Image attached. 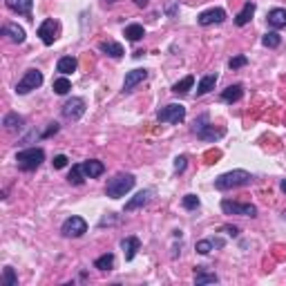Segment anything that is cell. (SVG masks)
Returning <instances> with one entry per match:
<instances>
[{"instance_id":"obj_2","label":"cell","mask_w":286,"mask_h":286,"mask_svg":"<svg viewBox=\"0 0 286 286\" xmlns=\"http://www.w3.org/2000/svg\"><path fill=\"white\" fill-rule=\"evenodd\" d=\"M250 181H252L250 172H246V170H232V172H226V174L214 179V188L230 190V188H240V186H248Z\"/></svg>"},{"instance_id":"obj_37","label":"cell","mask_w":286,"mask_h":286,"mask_svg":"<svg viewBox=\"0 0 286 286\" xmlns=\"http://www.w3.org/2000/svg\"><path fill=\"white\" fill-rule=\"evenodd\" d=\"M52 164H54L56 170H60V168H65V166H68V156H65V154H56Z\"/></svg>"},{"instance_id":"obj_29","label":"cell","mask_w":286,"mask_h":286,"mask_svg":"<svg viewBox=\"0 0 286 286\" xmlns=\"http://www.w3.org/2000/svg\"><path fill=\"white\" fill-rule=\"evenodd\" d=\"M126 36H128V40H132V42H136V40H141L143 36H146V30H143V25H128L126 27Z\"/></svg>"},{"instance_id":"obj_32","label":"cell","mask_w":286,"mask_h":286,"mask_svg":"<svg viewBox=\"0 0 286 286\" xmlns=\"http://www.w3.org/2000/svg\"><path fill=\"white\" fill-rule=\"evenodd\" d=\"M70 90H72V83L65 78V76H60V78L54 80V92L56 94H60V96H63V94H68Z\"/></svg>"},{"instance_id":"obj_9","label":"cell","mask_w":286,"mask_h":286,"mask_svg":"<svg viewBox=\"0 0 286 286\" xmlns=\"http://www.w3.org/2000/svg\"><path fill=\"white\" fill-rule=\"evenodd\" d=\"M226 20V12L222 7H212V9H206L197 16V22L202 27H208V25H219V22Z\"/></svg>"},{"instance_id":"obj_6","label":"cell","mask_w":286,"mask_h":286,"mask_svg":"<svg viewBox=\"0 0 286 286\" xmlns=\"http://www.w3.org/2000/svg\"><path fill=\"white\" fill-rule=\"evenodd\" d=\"M222 210L226 214H242V217H257V208L252 204H240V202H230L224 199L222 202Z\"/></svg>"},{"instance_id":"obj_25","label":"cell","mask_w":286,"mask_h":286,"mask_svg":"<svg viewBox=\"0 0 286 286\" xmlns=\"http://www.w3.org/2000/svg\"><path fill=\"white\" fill-rule=\"evenodd\" d=\"M194 282L197 284H217L219 278L214 273H206L204 266H197V270H194Z\"/></svg>"},{"instance_id":"obj_28","label":"cell","mask_w":286,"mask_h":286,"mask_svg":"<svg viewBox=\"0 0 286 286\" xmlns=\"http://www.w3.org/2000/svg\"><path fill=\"white\" fill-rule=\"evenodd\" d=\"M22 123H25V121H22V116H18L16 112L7 114V116L2 118V126L7 128V130H12V132H14V130H20V128H22Z\"/></svg>"},{"instance_id":"obj_34","label":"cell","mask_w":286,"mask_h":286,"mask_svg":"<svg viewBox=\"0 0 286 286\" xmlns=\"http://www.w3.org/2000/svg\"><path fill=\"white\" fill-rule=\"evenodd\" d=\"M184 208L186 210H194V208H199V197L197 194H186L184 197Z\"/></svg>"},{"instance_id":"obj_30","label":"cell","mask_w":286,"mask_h":286,"mask_svg":"<svg viewBox=\"0 0 286 286\" xmlns=\"http://www.w3.org/2000/svg\"><path fill=\"white\" fill-rule=\"evenodd\" d=\"M94 268H98V270H112L114 268V255H112V252L101 255L96 262H94Z\"/></svg>"},{"instance_id":"obj_7","label":"cell","mask_w":286,"mask_h":286,"mask_svg":"<svg viewBox=\"0 0 286 286\" xmlns=\"http://www.w3.org/2000/svg\"><path fill=\"white\" fill-rule=\"evenodd\" d=\"M40 85H42V74L38 70H30L20 80H18L16 92L18 94H27V92H32V90L40 88Z\"/></svg>"},{"instance_id":"obj_42","label":"cell","mask_w":286,"mask_h":286,"mask_svg":"<svg viewBox=\"0 0 286 286\" xmlns=\"http://www.w3.org/2000/svg\"><path fill=\"white\" fill-rule=\"evenodd\" d=\"M280 188H282V192H286V179L282 181V184H280Z\"/></svg>"},{"instance_id":"obj_15","label":"cell","mask_w":286,"mask_h":286,"mask_svg":"<svg viewBox=\"0 0 286 286\" xmlns=\"http://www.w3.org/2000/svg\"><path fill=\"white\" fill-rule=\"evenodd\" d=\"M2 34L9 36V40L18 42V45H20V42H25V30H22V27H18L16 22H9V25H4L2 27Z\"/></svg>"},{"instance_id":"obj_12","label":"cell","mask_w":286,"mask_h":286,"mask_svg":"<svg viewBox=\"0 0 286 286\" xmlns=\"http://www.w3.org/2000/svg\"><path fill=\"white\" fill-rule=\"evenodd\" d=\"M148 78V70H132L126 74V80H123V90L126 92H130V90H134L136 85L141 83V80Z\"/></svg>"},{"instance_id":"obj_18","label":"cell","mask_w":286,"mask_h":286,"mask_svg":"<svg viewBox=\"0 0 286 286\" xmlns=\"http://www.w3.org/2000/svg\"><path fill=\"white\" fill-rule=\"evenodd\" d=\"M244 96V88L242 85H228L226 90L222 92V101L224 103H235Z\"/></svg>"},{"instance_id":"obj_33","label":"cell","mask_w":286,"mask_h":286,"mask_svg":"<svg viewBox=\"0 0 286 286\" xmlns=\"http://www.w3.org/2000/svg\"><path fill=\"white\" fill-rule=\"evenodd\" d=\"M2 280H4V286H16V284H18L16 273H14L12 266H4V270H2Z\"/></svg>"},{"instance_id":"obj_3","label":"cell","mask_w":286,"mask_h":286,"mask_svg":"<svg viewBox=\"0 0 286 286\" xmlns=\"http://www.w3.org/2000/svg\"><path fill=\"white\" fill-rule=\"evenodd\" d=\"M45 161V152H42V148H27V150H20L16 154V164L20 170H25V172H32V170H36L38 166Z\"/></svg>"},{"instance_id":"obj_19","label":"cell","mask_w":286,"mask_h":286,"mask_svg":"<svg viewBox=\"0 0 286 286\" xmlns=\"http://www.w3.org/2000/svg\"><path fill=\"white\" fill-rule=\"evenodd\" d=\"M224 244H226L224 240H202V242H197L194 248H197L199 255H208V252L214 248H224Z\"/></svg>"},{"instance_id":"obj_5","label":"cell","mask_w":286,"mask_h":286,"mask_svg":"<svg viewBox=\"0 0 286 286\" xmlns=\"http://www.w3.org/2000/svg\"><path fill=\"white\" fill-rule=\"evenodd\" d=\"M156 118L159 123H181L186 118V108L181 103H170L156 112Z\"/></svg>"},{"instance_id":"obj_4","label":"cell","mask_w":286,"mask_h":286,"mask_svg":"<svg viewBox=\"0 0 286 286\" xmlns=\"http://www.w3.org/2000/svg\"><path fill=\"white\" fill-rule=\"evenodd\" d=\"M194 134L202 141H217L224 136V130H214V126H210V121H208V114H202L194 121Z\"/></svg>"},{"instance_id":"obj_17","label":"cell","mask_w":286,"mask_h":286,"mask_svg":"<svg viewBox=\"0 0 286 286\" xmlns=\"http://www.w3.org/2000/svg\"><path fill=\"white\" fill-rule=\"evenodd\" d=\"M268 25L273 30H284L286 27V9H270L268 12Z\"/></svg>"},{"instance_id":"obj_31","label":"cell","mask_w":286,"mask_h":286,"mask_svg":"<svg viewBox=\"0 0 286 286\" xmlns=\"http://www.w3.org/2000/svg\"><path fill=\"white\" fill-rule=\"evenodd\" d=\"M262 42H264V47H280L282 36H280L278 32H266L264 38H262Z\"/></svg>"},{"instance_id":"obj_21","label":"cell","mask_w":286,"mask_h":286,"mask_svg":"<svg viewBox=\"0 0 286 286\" xmlns=\"http://www.w3.org/2000/svg\"><path fill=\"white\" fill-rule=\"evenodd\" d=\"M76 68H78V60H76L74 56H63V58L56 63V70H58L63 76H68V74H72V72H76Z\"/></svg>"},{"instance_id":"obj_35","label":"cell","mask_w":286,"mask_h":286,"mask_svg":"<svg viewBox=\"0 0 286 286\" xmlns=\"http://www.w3.org/2000/svg\"><path fill=\"white\" fill-rule=\"evenodd\" d=\"M246 63H248V58H246V56H235V58L228 60V68H230V70H240V68H244Z\"/></svg>"},{"instance_id":"obj_16","label":"cell","mask_w":286,"mask_h":286,"mask_svg":"<svg viewBox=\"0 0 286 286\" xmlns=\"http://www.w3.org/2000/svg\"><path fill=\"white\" fill-rule=\"evenodd\" d=\"M121 248H123V252H126V260L132 262L134 260V255H136V250L141 248L139 237H126V240L121 242Z\"/></svg>"},{"instance_id":"obj_1","label":"cell","mask_w":286,"mask_h":286,"mask_svg":"<svg viewBox=\"0 0 286 286\" xmlns=\"http://www.w3.org/2000/svg\"><path fill=\"white\" fill-rule=\"evenodd\" d=\"M134 174H128V172H121V174H116L114 179H110L108 181V188H106V192H108V197H112V199H121V197H126V192H130L132 188H134Z\"/></svg>"},{"instance_id":"obj_8","label":"cell","mask_w":286,"mask_h":286,"mask_svg":"<svg viewBox=\"0 0 286 286\" xmlns=\"http://www.w3.org/2000/svg\"><path fill=\"white\" fill-rule=\"evenodd\" d=\"M63 235L65 237H83L88 232V222L83 217H70L63 222Z\"/></svg>"},{"instance_id":"obj_41","label":"cell","mask_w":286,"mask_h":286,"mask_svg":"<svg viewBox=\"0 0 286 286\" xmlns=\"http://www.w3.org/2000/svg\"><path fill=\"white\" fill-rule=\"evenodd\" d=\"M134 2L139 4V7H146V4H148V0H134Z\"/></svg>"},{"instance_id":"obj_23","label":"cell","mask_w":286,"mask_h":286,"mask_svg":"<svg viewBox=\"0 0 286 286\" xmlns=\"http://www.w3.org/2000/svg\"><path fill=\"white\" fill-rule=\"evenodd\" d=\"M214 83H217V74H206L197 85V96H204L210 90H214Z\"/></svg>"},{"instance_id":"obj_10","label":"cell","mask_w":286,"mask_h":286,"mask_svg":"<svg viewBox=\"0 0 286 286\" xmlns=\"http://www.w3.org/2000/svg\"><path fill=\"white\" fill-rule=\"evenodd\" d=\"M83 114H85V101L78 96L70 98V101L63 106V116L70 118V121H78Z\"/></svg>"},{"instance_id":"obj_20","label":"cell","mask_w":286,"mask_h":286,"mask_svg":"<svg viewBox=\"0 0 286 286\" xmlns=\"http://www.w3.org/2000/svg\"><path fill=\"white\" fill-rule=\"evenodd\" d=\"M32 4H34V0H7V7L16 14H22V16L32 14Z\"/></svg>"},{"instance_id":"obj_26","label":"cell","mask_w":286,"mask_h":286,"mask_svg":"<svg viewBox=\"0 0 286 286\" xmlns=\"http://www.w3.org/2000/svg\"><path fill=\"white\" fill-rule=\"evenodd\" d=\"M192 85H194V76H186V78H181L179 83L172 85V92L179 94V96H184V94H188L190 90H192Z\"/></svg>"},{"instance_id":"obj_36","label":"cell","mask_w":286,"mask_h":286,"mask_svg":"<svg viewBox=\"0 0 286 286\" xmlns=\"http://www.w3.org/2000/svg\"><path fill=\"white\" fill-rule=\"evenodd\" d=\"M177 12H179V0H168V2H166V14H168L170 18H174Z\"/></svg>"},{"instance_id":"obj_11","label":"cell","mask_w":286,"mask_h":286,"mask_svg":"<svg viewBox=\"0 0 286 286\" xmlns=\"http://www.w3.org/2000/svg\"><path fill=\"white\" fill-rule=\"evenodd\" d=\"M56 34H58V22H56L54 18L42 20V25L38 27V36H40V40L45 42V45H54Z\"/></svg>"},{"instance_id":"obj_39","label":"cell","mask_w":286,"mask_h":286,"mask_svg":"<svg viewBox=\"0 0 286 286\" xmlns=\"http://www.w3.org/2000/svg\"><path fill=\"white\" fill-rule=\"evenodd\" d=\"M56 132H58V123H50V128H47V130L42 132V139H47V136L56 134Z\"/></svg>"},{"instance_id":"obj_13","label":"cell","mask_w":286,"mask_h":286,"mask_svg":"<svg viewBox=\"0 0 286 286\" xmlns=\"http://www.w3.org/2000/svg\"><path fill=\"white\" fill-rule=\"evenodd\" d=\"M83 172H85V177L88 179H96V177H101L103 172H106V166L101 164V161H96V159H90V161H83Z\"/></svg>"},{"instance_id":"obj_14","label":"cell","mask_w":286,"mask_h":286,"mask_svg":"<svg viewBox=\"0 0 286 286\" xmlns=\"http://www.w3.org/2000/svg\"><path fill=\"white\" fill-rule=\"evenodd\" d=\"M150 199H152V190H141V192H136L134 197L126 204V210L132 212V210H136V208H143L148 202H150Z\"/></svg>"},{"instance_id":"obj_27","label":"cell","mask_w":286,"mask_h":286,"mask_svg":"<svg viewBox=\"0 0 286 286\" xmlns=\"http://www.w3.org/2000/svg\"><path fill=\"white\" fill-rule=\"evenodd\" d=\"M85 179H88V177H85V172H83V166H80V164L72 166V170H70V174H68V181H70V184H72V186H80Z\"/></svg>"},{"instance_id":"obj_38","label":"cell","mask_w":286,"mask_h":286,"mask_svg":"<svg viewBox=\"0 0 286 286\" xmlns=\"http://www.w3.org/2000/svg\"><path fill=\"white\" fill-rule=\"evenodd\" d=\"M186 156H177V159H174V172H184L186 170Z\"/></svg>"},{"instance_id":"obj_24","label":"cell","mask_w":286,"mask_h":286,"mask_svg":"<svg viewBox=\"0 0 286 286\" xmlns=\"http://www.w3.org/2000/svg\"><path fill=\"white\" fill-rule=\"evenodd\" d=\"M98 47H101V52H106L108 56H112V58H121V56L126 54V52H123V47L118 45V42H114V40H103Z\"/></svg>"},{"instance_id":"obj_22","label":"cell","mask_w":286,"mask_h":286,"mask_svg":"<svg viewBox=\"0 0 286 286\" xmlns=\"http://www.w3.org/2000/svg\"><path fill=\"white\" fill-rule=\"evenodd\" d=\"M252 14H255V2H246V4H244V9H242V12L237 14V18H235V25H237V27H244V25H248V22H250V18H252Z\"/></svg>"},{"instance_id":"obj_43","label":"cell","mask_w":286,"mask_h":286,"mask_svg":"<svg viewBox=\"0 0 286 286\" xmlns=\"http://www.w3.org/2000/svg\"><path fill=\"white\" fill-rule=\"evenodd\" d=\"M106 2H114V0H106Z\"/></svg>"},{"instance_id":"obj_40","label":"cell","mask_w":286,"mask_h":286,"mask_svg":"<svg viewBox=\"0 0 286 286\" xmlns=\"http://www.w3.org/2000/svg\"><path fill=\"white\" fill-rule=\"evenodd\" d=\"M224 230H226L228 235H232V237L240 235V228H237V226H224Z\"/></svg>"}]
</instances>
